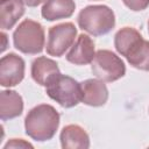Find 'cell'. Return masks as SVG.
<instances>
[{
    "instance_id": "cell-15",
    "label": "cell",
    "mask_w": 149,
    "mask_h": 149,
    "mask_svg": "<svg viewBox=\"0 0 149 149\" xmlns=\"http://www.w3.org/2000/svg\"><path fill=\"white\" fill-rule=\"evenodd\" d=\"M142 38L143 36L137 29L133 27H123L119 29L114 36V47L121 56L126 57Z\"/></svg>"
},
{
    "instance_id": "cell-13",
    "label": "cell",
    "mask_w": 149,
    "mask_h": 149,
    "mask_svg": "<svg viewBox=\"0 0 149 149\" xmlns=\"http://www.w3.org/2000/svg\"><path fill=\"white\" fill-rule=\"evenodd\" d=\"M23 112V99L13 90L0 92V119L2 121L17 118Z\"/></svg>"
},
{
    "instance_id": "cell-14",
    "label": "cell",
    "mask_w": 149,
    "mask_h": 149,
    "mask_svg": "<svg viewBox=\"0 0 149 149\" xmlns=\"http://www.w3.org/2000/svg\"><path fill=\"white\" fill-rule=\"evenodd\" d=\"M76 9L74 0H47L41 9V15L47 21L69 19Z\"/></svg>"
},
{
    "instance_id": "cell-1",
    "label": "cell",
    "mask_w": 149,
    "mask_h": 149,
    "mask_svg": "<svg viewBox=\"0 0 149 149\" xmlns=\"http://www.w3.org/2000/svg\"><path fill=\"white\" fill-rule=\"evenodd\" d=\"M59 122V113L54 106L40 104L33 107L26 115L24 130L30 139L37 142H45L55 136Z\"/></svg>"
},
{
    "instance_id": "cell-10",
    "label": "cell",
    "mask_w": 149,
    "mask_h": 149,
    "mask_svg": "<svg viewBox=\"0 0 149 149\" xmlns=\"http://www.w3.org/2000/svg\"><path fill=\"white\" fill-rule=\"evenodd\" d=\"M30 73L35 83L45 87L57 74L61 73V71L58 64L54 59L45 56H40L33 61Z\"/></svg>"
},
{
    "instance_id": "cell-7",
    "label": "cell",
    "mask_w": 149,
    "mask_h": 149,
    "mask_svg": "<svg viewBox=\"0 0 149 149\" xmlns=\"http://www.w3.org/2000/svg\"><path fill=\"white\" fill-rule=\"evenodd\" d=\"M26 64L22 57L9 52L0 59V85L2 87H14L24 78Z\"/></svg>"
},
{
    "instance_id": "cell-21",
    "label": "cell",
    "mask_w": 149,
    "mask_h": 149,
    "mask_svg": "<svg viewBox=\"0 0 149 149\" xmlns=\"http://www.w3.org/2000/svg\"><path fill=\"white\" fill-rule=\"evenodd\" d=\"M147 24H148V33H149V19H148V23Z\"/></svg>"
},
{
    "instance_id": "cell-11",
    "label": "cell",
    "mask_w": 149,
    "mask_h": 149,
    "mask_svg": "<svg viewBox=\"0 0 149 149\" xmlns=\"http://www.w3.org/2000/svg\"><path fill=\"white\" fill-rule=\"evenodd\" d=\"M63 149H87L90 148V136L79 125H68L63 127L59 135Z\"/></svg>"
},
{
    "instance_id": "cell-9",
    "label": "cell",
    "mask_w": 149,
    "mask_h": 149,
    "mask_svg": "<svg viewBox=\"0 0 149 149\" xmlns=\"http://www.w3.org/2000/svg\"><path fill=\"white\" fill-rule=\"evenodd\" d=\"M81 87V102L92 106L100 107L104 106L108 100V88L105 81L98 78L86 79L80 83Z\"/></svg>"
},
{
    "instance_id": "cell-5",
    "label": "cell",
    "mask_w": 149,
    "mask_h": 149,
    "mask_svg": "<svg viewBox=\"0 0 149 149\" xmlns=\"http://www.w3.org/2000/svg\"><path fill=\"white\" fill-rule=\"evenodd\" d=\"M91 71L98 79L105 83H113L126 74V65L115 52L100 49L95 51L91 63Z\"/></svg>"
},
{
    "instance_id": "cell-19",
    "label": "cell",
    "mask_w": 149,
    "mask_h": 149,
    "mask_svg": "<svg viewBox=\"0 0 149 149\" xmlns=\"http://www.w3.org/2000/svg\"><path fill=\"white\" fill-rule=\"evenodd\" d=\"M47 0H23L24 5L28 7H37L41 3H44Z\"/></svg>"
},
{
    "instance_id": "cell-4",
    "label": "cell",
    "mask_w": 149,
    "mask_h": 149,
    "mask_svg": "<svg viewBox=\"0 0 149 149\" xmlns=\"http://www.w3.org/2000/svg\"><path fill=\"white\" fill-rule=\"evenodd\" d=\"M47 95L64 108L77 106L81 101V87L74 78L66 74H57L48 86H45Z\"/></svg>"
},
{
    "instance_id": "cell-16",
    "label": "cell",
    "mask_w": 149,
    "mask_h": 149,
    "mask_svg": "<svg viewBox=\"0 0 149 149\" xmlns=\"http://www.w3.org/2000/svg\"><path fill=\"white\" fill-rule=\"evenodd\" d=\"M127 62L135 69L149 71V41L142 38L126 56Z\"/></svg>"
},
{
    "instance_id": "cell-12",
    "label": "cell",
    "mask_w": 149,
    "mask_h": 149,
    "mask_svg": "<svg viewBox=\"0 0 149 149\" xmlns=\"http://www.w3.org/2000/svg\"><path fill=\"white\" fill-rule=\"evenodd\" d=\"M26 12L23 0H0V28L12 29Z\"/></svg>"
},
{
    "instance_id": "cell-6",
    "label": "cell",
    "mask_w": 149,
    "mask_h": 149,
    "mask_svg": "<svg viewBox=\"0 0 149 149\" xmlns=\"http://www.w3.org/2000/svg\"><path fill=\"white\" fill-rule=\"evenodd\" d=\"M77 28L72 22H63L52 26L48 30L45 50L49 56L61 57L76 41Z\"/></svg>"
},
{
    "instance_id": "cell-18",
    "label": "cell",
    "mask_w": 149,
    "mask_h": 149,
    "mask_svg": "<svg viewBox=\"0 0 149 149\" xmlns=\"http://www.w3.org/2000/svg\"><path fill=\"white\" fill-rule=\"evenodd\" d=\"M8 148H34V146L23 139H10L3 146V149Z\"/></svg>"
},
{
    "instance_id": "cell-17",
    "label": "cell",
    "mask_w": 149,
    "mask_h": 149,
    "mask_svg": "<svg viewBox=\"0 0 149 149\" xmlns=\"http://www.w3.org/2000/svg\"><path fill=\"white\" fill-rule=\"evenodd\" d=\"M125 6L133 12L144 10L149 6V0H122Z\"/></svg>"
},
{
    "instance_id": "cell-8",
    "label": "cell",
    "mask_w": 149,
    "mask_h": 149,
    "mask_svg": "<svg viewBox=\"0 0 149 149\" xmlns=\"http://www.w3.org/2000/svg\"><path fill=\"white\" fill-rule=\"evenodd\" d=\"M94 55L95 45L93 40L86 34H80L66 54L65 58L69 63L74 65H87L92 63Z\"/></svg>"
},
{
    "instance_id": "cell-20",
    "label": "cell",
    "mask_w": 149,
    "mask_h": 149,
    "mask_svg": "<svg viewBox=\"0 0 149 149\" xmlns=\"http://www.w3.org/2000/svg\"><path fill=\"white\" fill-rule=\"evenodd\" d=\"M0 36H1V40H2V47H1V51L3 52L6 49H7V35H6V33L2 30L1 31V34H0Z\"/></svg>"
},
{
    "instance_id": "cell-3",
    "label": "cell",
    "mask_w": 149,
    "mask_h": 149,
    "mask_svg": "<svg viewBox=\"0 0 149 149\" xmlns=\"http://www.w3.org/2000/svg\"><path fill=\"white\" fill-rule=\"evenodd\" d=\"M13 43L16 50L27 55H37L45 47L43 26L31 19L23 20L13 33Z\"/></svg>"
},
{
    "instance_id": "cell-2",
    "label": "cell",
    "mask_w": 149,
    "mask_h": 149,
    "mask_svg": "<svg viewBox=\"0 0 149 149\" xmlns=\"http://www.w3.org/2000/svg\"><path fill=\"white\" fill-rule=\"evenodd\" d=\"M77 23L81 30L98 37L115 27V14L106 5H90L79 12Z\"/></svg>"
}]
</instances>
